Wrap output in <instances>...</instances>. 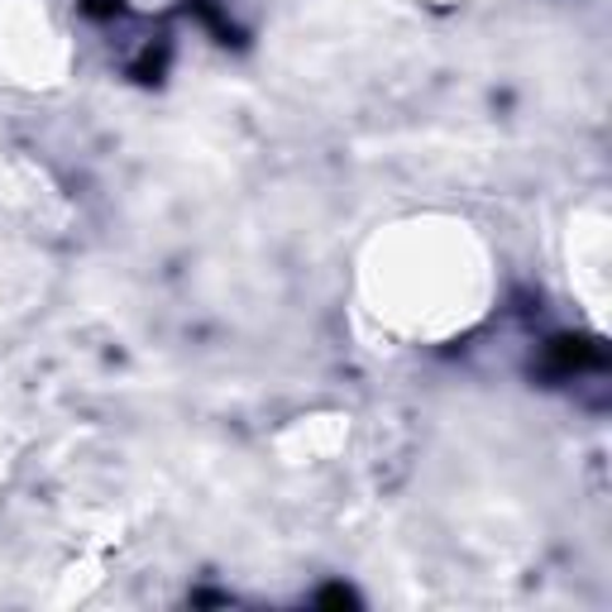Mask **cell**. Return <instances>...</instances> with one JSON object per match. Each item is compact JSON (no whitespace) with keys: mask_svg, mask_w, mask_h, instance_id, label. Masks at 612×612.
<instances>
[{"mask_svg":"<svg viewBox=\"0 0 612 612\" xmlns=\"http://www.w3.org/2000/svg\"><path fill=\"white\" fill-rule=\"evenodd\" d=\"M551 363H555V373H584V369H598V363H603V349L593 340H555Z\"/></svg>","mask_w":612,"mask_h":612,"instance_id":"1","label":"cell"}]
</instances>
